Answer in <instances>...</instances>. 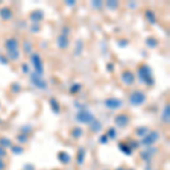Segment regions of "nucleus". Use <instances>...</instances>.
<instances>
[{
	"label": "nucleus",
	"instance_id": "obj_1",
	"mask_svg": "<svg viewBox=\"0 0 170 170\" xmlns=\"http://www.w3.org/2000/svg\"><path fill=\"white\" fill-rule=\"evenodd\" d=\"M137 75H139V78L142 83L146 84V85H153L154 84V78L152 76V70H151L149 65L142 64L137 68Z\"/></svg>",
	"mask_w": 170,
	"mask_h": 170
},
{
	"label": "nucleus",
	"instance_id": "obj_2",
	"mask_svg": "<svg viewBox=\"0 0 170 170\" xmlns=\"http://www.w3.org/2000/svg\"><path fill=\"white\" fill-rule=\"evenodd\" d=\"M128 100H129V103L133 104V106H142L146 101V95L143 91L135 90L129 94Z\"/></svg>",
	"mask_w": 170,
	"mask_h": 170
},
{
	"label": "nucleus",
	"instance_id": "obj_3",
	"mask_svg": "<svg viewBox=\"0 0 170 170\" xmlns=\"http://www.w3.org/2000/svg\"><path fill=\"white\" fill-rule=\"evenodd\" d=\"M75 118H76L77 122H81V124H91V122L95 119L94 116L92 115L89 110H80L76 114Z\"/></svg>",
	"mask_w": 170,
	"mask_h": 170
},
{
	"label": "nucleus",
	"instance_id": "obj_4",
	"mask_svg": "<svg viewBox=\"0 0 170 170\" xmlns=\"http://www.w3.org/2000/svg\"><path fill=\"white\" fill-rule=\"evenodd\" d=\"M159 139V133L155 132V131H151L146 134L145 136H143L142 137V144L145 146H150L152 145L153 143H155L156 141Z\"/></svg>",
	"mask_w": 170,
	"mask_h": 170
},
{
	"label": "nucleus",
	"instance_id": "obj_5",
	"mask_svg": "<svg viewBox=\"0 0 170 170\" xmlns=\"http://www.w3.org/2000/svg\"><path fill=\"white\" fill-rule=\"evenodd\" d=\"M129 122H131V117H129L126 112H120L115 117V122L116 125L120 127V128H124L126 126L128 125Z\"/></svg>",
	"mask_w": 170,
	"mask_h": 170
},
{
	"label": "nucleus",
	"instance_id": "obj_6",
	"mask_svg": "<svg viewBox=\"0 0 170 170\" xmlns=\"http://www.w3.org/2000/svg\"><path fill=\"white\" fill-rule=\"evenodd\" d=\"M122 104H124L122 100L118 97H109L104 101V106L109 109H119L120 107H122Z\"/></svg>",
	"mask_w": 170,
	"mask_h": 170
},
{
	"label": "nucleus",
	"instance_id": "obj_7",
	"mask_svg": "<svg viewBox=\"0 0 170 170\" xmlns=\"http://www.w3.org/2000/svg\"><path fill=\"white\" fill-rule=\"evenodd\" d=\"M31 60H32V64L34 65V68H35V74H38L41 76L42 73H43V66H42V61H41V58L38 53H33L31 56Z\"/></svg>",
	"mask_w": 170,
	"mask_h": 170
},
{
	"label": "nucleus",
	"instance_id": "obj_8",
	"mask_svg": "<svg viewBox=\"0 0 170 170\" xmlns=\"http://www.w3.org/2000/svg\"><path fill=\"white\" fill-rule=\"evenodd\" d=\"M120 78H122V83L126 84V85H132L135 82V75H134V73H133L132 70L129 69L124 70L122 73V75H120Z\"/></svg>",
	"mask_w": 170,
	"mask_h": 170
},
{
	"label": "nucleus",
	"instance_id": "obj_9",
	"mask_svg": "<svg viewBox=\"0 0 170 170\" xmlns=\"http://www.w3.org/2000/svg\"><path fill=\"white\" fill-rule=\"evenodd\" d=\"M5 48H6L7 52L18 51V48H19L18 40L17 39H15V38H9L7 41L5 42Z\"/></svg>",
	"mask_w": 170,
	"mask_h": 170
},
{
	"label": "nucleus",
	"instance_id": "obj_10",
	"mask_svg": "<svg viewBox=\"0 0 170 170\" xmlns=\"http://www.w3.org/2000/svg\"><path fill=\"white\" fill-rule=\"evenodd\" d=\"M31 80L32 82H33V84H34L36 87H39V89H45V87H47L45 82L40 78V75H38V74L35 73L31 74Z\"/></svg>",
	"mask_w": 170,
	"mask_h": 170
},
{
	"label": "nucleus",
	"instance_id": "obj_11",
	"mask_svg": "<svg viewBox=\"0 0 170 170\" xmlns=\"http://www.w3.org/2000/svg\"><path fill=\"white\" fill-rule=\"evenodd\" d=\"M57 45L59 47L60 49H67L68 45H69V39L66 34H61L58 36L57 39Z\"/></svg>",
	"mask_w": 170,
	"mask_h": 170
},
{
	"label": "nucleus",
	"instance_id": "obj_12",
	"mask_svg": "<svg viewBox=\"0 0 170 170\" xmlns=\"http://www.w3.org/2000/svg\"><path fill=\"white\" fill-rule=\"evenodd\" d=\"M28 18H30V21L34 22V23H39V22H41L43 19V13L41 10H33L31 14L28 15Z\"/></svg>",
	"mask_w": 170,
	"mask_h": 170
},
{
	"label": "nucleus",
	"instance_id": "obj_13",
	"mask_svg": "<svg viewBox=\"0 0 170 170\" xmlns=\"http://www.w3.org/2000/svg\"><path fill=\"white\" fill-rule=\"evenodd\" d=\"M0 16L4 21H10L13 18V11L9 7H4L0 9Z\"/></svg>",
	"mask_w": 170,
	"mask_h": 170
},
{
	"label": "nucleus",
	"instance_id": "obj_14",
	"mask_svg": "<svg viewBox=\"0 0 170 170\" xmlns=\"http://www.w3.org/2000/svg\"><path fill=\"white\" fill-rule=\"evenodd\" d=\"M90 128L91 131L93 133H97V132H100L101 128H102V125H101V122H99V120H97V119H94L93 122L90 124Z\"/></svg>",
	"mask_w": 170,
	"mask_h": 170
},
{
	"label": "nucleus",
	"instance_id": "obj_15",
	"mask_svg": "<svg viewBox=\"0 0 170 170\" xmlns=\"http://www.w3.org/2000/svg\"><path fill=\"white\" fill-rule=\"evenodd\" d=\"M58 159L60 162L63 163H69L70 162V155L67 152H59L58 153Z\"/></svg>",
	"mask_w": 170,
	"mask_h": 170
},
{
	"label": "nucleus",
	"instance_id": "obj_16",
	"mask_svg": "<svg viewBox=\"0 0 170 170\" xmlns=\"http://www.w3.org/2000/svg\"><path fill=\"white\" fill-rule=\"evenodd\" d=\"M0 146H2L4 149L11 147V146H13V142H11V139H9L8 137H0Z\"/></svg>",
	"mask_w": 170,
	"mask_h": 170
},
{
	"label": "nucleus",
	"instance_id": "obj_17",
	"mask_svg": "<svg viewBox=\"0 0 170 170\" xmlns=\"http://www.w3.org/2000/svg\"><path fill=\"white\" fill-rule=\"evenodd\" d=\"M119 149L122 150V152L126 153V154H128V155H131L132 154V147H131V145L129 144H125V143H119Z\"/></svg>",
	"mask_w": 170,
	"mask_h": 170
},
{
	"label": "nucleus",
	"instance_id": "obj_18",
	"mask_svg": "<svg viewBox=\"0 0 170 170\" xmlns=\"http://www.w3.org/2000/svg\"><path fill=\"white\" fill-rule=\"evenodd\" d=\"M145 43H146V45H147L149 48H151V49H154V48H156V47H158V41H156V40L153 38V36H149V38L146 39Z\"/></svg>",
	"mask_w": 170,
	"mask_h": 170
},
{
	"label": "nucleus",
	"instance_id": "obj_19",
	"mask_svg": "<svg viewBox=\"0 0 170 170\" xmlns=\"http://www.w3.org/2000/svg\"><path fill=\"white\" fill-rule=\"evenodd\" d=\"M82 134H83V129L81 127H74L73 131H72V136L74 139H80Z\"/></svg>",
	"mask_w": 170,
	"mask_h": 170
},
{
	"label": "nucleus",
	"instance_id": "obj_20",
	"mask_svg": "<svg viewBox=\"0 0 170 170\" xmlns=\"http://www.w3.org/2000/svg\"><path fill=\"white\" fill-rule=\"evenodd\" d=\"M84 158H85V150L81 149L80 151H78V153H77V163L78 164H82V163L84 162Z\"/></svg>",
	"mask_w": 170,
	"mask_h": 170
},
{
	"label": "nucleus",
	"instance_id": "obj_21",
	"mask_svg": "<svg viewBox=\"0 0 170 170\" xmlns=\"http://www.w3.org/2000/svg\"><path fill=\"white\" fill-rule=\"evenodd\" d=\"M146 18H147V21L150 22V23H152V24H154L156 22V18H155V15H154V13H153L152 10H147L145 14Z\"/></svg>",
	"mask_w": 170,
	"mask_h": 170
},
{
	"label": "nucleus",
	"instance_id": "obj_22",
	"mask_svg": "<svg viewBox=\"0 0 170 170\" xmlns=\"http://www.w3.org/2000/svg\"><path fill=\"white\" fill-rule=\"evenodd\" d=\"M7 57L9 59H11L13 61L19 59V50L18 51H13V52H7Z\"/></svg>",
	"mask_w": 170,
	"mask_h": 170
},
{
	"label": "nucleus",
	"instance_id": "obj_23",
	"mask_svg": "<svg viewBox=\"0 0 170 170\" xmlns=\"http://www.w3.org/2000/svg\"><path fill=\"white\" fill-rule=\"evenodd\" d=\"M50 106H51V108H52V110L55 111V112H59V109H60V107H59V103L56 101V99H50Z\"/></svg>",
	"mask_w": 170,
	"mask_h": 170
},
{
	"label": "nucleus",
	"instance_id": "obj_24",
	"mask_svg": "<svg viewBox=\"0 0 170 170\" xmlns=\"http://www.w3.org/2000/svg\"><path fill=\"white\" fill-rule=\"evenodd\" d=\"M116 129L114 128V127H111V128H109V131H108L107 133V137L108 139H116Z\"/></svg>",
	"mask_w": 170,
	"mask_h": 170
},
{
	"label": "nucleus",
	"instance_id": "obj_25",
	"mask_svg": "<svg viewBox=\"0 0 170 170\" xmlns=\"http://www.w3.org/2000/svg\"><path fill=\"white\" fill-rule=\"evenodd\" d=\"M11 151H13V153H15V154H21V153L24 152V149L21 147L19 145H13L11 146Z\"/></svg>",
	"mask_w": 170,
	"mask_h": 170
},
{
	"label": "nucleus",
	"instance_id": "obj_26",
	"mask_svg": "<svg viewBox=\"0 0 170 170\" xmlns=\"http://www.w3.org/2000/svg\"><path fill=\"white\" fill-rule=\"evenodd\" d=\"M162 118L164 122H169V104H167V107L164 108V111H163V116Z\"/></svg>",
	"mask_w": 170,
	"mask_h": 170
},
{
	"label": "nucleus",
	"instance_id": "obj_27",
	"mask_svg": "<svg viewBox=\"0 0 170 170\" xmlns=\"http://www.w3.org/2000/svg\"><path fill=\"white\" fill-rule=\"evenodd\" d=\"M136 133H137V135L139 136H145L147 133H149V128H146V127H141V128H139L137 131H136Z\"/></svg>",
	"mask_w": 170,
	"mask_h": 170
},
{
	"label": "nucleus",
	"instance_id": "obj_28",
	"mask_svg": "<svg viewBox=\"0 0 170 170\" xmlns=\"http://www.w3.org/2000/svg\"><path fill=\"white\" fill-rule=\"evenodd\" d=\"M16 139H17L18 142H21L22 144L23 143H26L28 141V137L26 134H22V135H17V137H16Z\"/></svg>",
	"mask_w": 170,
	"mask_h": 170
},
{
	"label": "nucleus",
	"instance_id": "obj_29",
	"mask_svg": "<svg viewBox=\"0 0 170 170\" xmlns=\"http://www.w3.org/2000/svg\"><path fill=\"white\" fill-rule=\"evenodd\" d=\"M10 90H11V92H14V93H18V92L22 90V87H21V85H19V84L14 83V84H11Z\"/></svg>",
	"mask_w": 170,
	"mask_h": 170
},
{
	"label": "nucleus",
	"instance_id": "obj_30",
	"mask_svg": "<svg viewBox=\"0 0 170 170\" xmlns=\"http://www.w3.org/2000/svg\"><path fill=\"white\" fill-rule=\"evenodd\" d=\"M107 5H108V7L111 8V9L118 7V2H117V1H109Z\"/></svg>",
	"mask_w": 170,
	"mask_h": 170
},
{
	"label": "nucleus",
	"instance_id": "obj_31",
	"mask_svg": "<svg viewBox=\"0 0 170 170\" xmlns=\"http://www.w3.org/2000/svg\"><path fill=\"white\" fill-rule=\"evenodd\" d=\"M6 155H7V151H6V149H4L2 146H0V159H1V158H5Z\"/></svg>",
	"mask_w": 170,
	"mask_h": 170
},
{
	"label": "nucleus",
	"instance_id": "obj_32",
	"mask_svg": "<svg viewBox=\"0 0 170 170\" xmlns=\"http://www.w3.org/2000/svg\"><path fill=\"white\" fill-rule=\"evenodd\" d=\"M80 89H81L80 84H76V86H75V85H73V86H72V89H70V92H72V93H77V91L80 90Z\"/></svg>",
	"mask_w": 170,
	"mask_h": 170
},
{
	"label": "nucleus",
	"instance_id": "obj_33",
	"mask_svg": "<svg viewBox=\"0 0 170 170\" xmlns=\"http://www.w3.org/2000/svg\"><path fill=\"white\" fill-rule=\"evenodd\" d=\"M92 6L95 8H99L102 6V2H101V1H93V2H92Z\"/></svg>",
	"mask_w": 170,
	"mask_h": 170
},
{
	"label": "nucleus",
	"instance_id": "obj_34",
	"mask_svg": "<svg viewBox=\"0 0 170 170\" xmlns=\"http://www.w3.org/2000/svg\"><path fill=\"white\" fill-rule=\"evenodd\" d=\"M107 141H108V137H107V135L101 136V139H100V142H101V143H103V144H106V143H107Z\"/></svg>",
	"mask_w": 170,
	"mask_h": 170
},
{
	"label": "nucleus",
	"instance_id": "obj_35",
	"mask_svg": "<svg viewBox=\"0 0 170 170\" xmlns=\"http://www.w3.org/2000/svg\"><path fill=\"white\" fill-rule=\"evenodd\" d=\"M6 168V163L2 161V159H0V170H5Z\"/></svg>",
	"mask_w": 170,
	"mask_h": 170
},
{
	"label": "nucleus",
	"instance_id": "obj_36",
	"mask_svg": "<svg viewBox=\"0 0 170 170\" xmlns=\"http://www.w3.org/2000/svg\"><path fill=\"white\" fill-rule=\"evenodd\" d=\"M22 69L24 73H27L28 72V67H27V64H23V66H22Z\"/></svg>",
	"mask_w": 170,
	"mask_h": 170
},
{
	"label": "nucleus",
	"instance_id": "obj_37",
	"mask_svg": "<svg viewBox=\"0 0 170 170\" xmlns=\"http://www.w3.org/2000/svg\"><path fill=\"white\" fill-rule=\"evenodd\" d=\"M0 63H4L5 65H7L8 60L6 59V57H1V56H0Z\"/></svg>",
	"mask_w": 170,
	"mask_h": 170
},
{
	"label": "nucleus",
	"instance_id": "obj_38",
	"mask_svg": "<svg viewBox=\"0 0 170 170\" xmlns=\"http://www.w3.org/2000/svg\"><path fill=\"white\" fill-rule=\"evenodd\" d=\"M66 4L69 5V6H73V5H75V1H72V0H70V1H67Z\"/></svg>",
	"mask_w": 170,
	"mask_h": 170
},
{
	"label": "nucleus",
	"instance_id": "obj_39",
	"mask_svg": "<svg viewBox=\"0 0 170 170\" xmlns=\"http://www.w3.org/2000/svg\"><path fill=\"white\" fill-rule=\"evenodd\" d=\"M117 170H126V169H125V168H122H122H118V169H117Z\"/></svg>",
	"mask_w": 170,
	"mask_h": 170
},
{
	"label": "nucleus",
	"instance_id": "obj_40",
	"mask_svg": "<svg viewBox=\"0 0 170 170\" xmlns=\"http://www.w3.org/2000/svg\"><path fill=\"white\" fill-rule=\"evenodd\" d=\"M55 170H59V169H55Z\"/></svg>",
	"mask_w": 170,
	"mask_h": 170
},
{
	"label": "nucleus",
	"instance_id": "obj_41",
	"mask_svg": "<svg viewBox=\"0 0 170 170\" xmlns=\"http://www.w3.org/2000/svg\"><path fill=\"white\" fill-rule=\"evenodd\" d=\"M129 170H133V169H129Z\"/></svg>",
	"mask_w": 170,
	"mask_h": 170
}]
</instances>
